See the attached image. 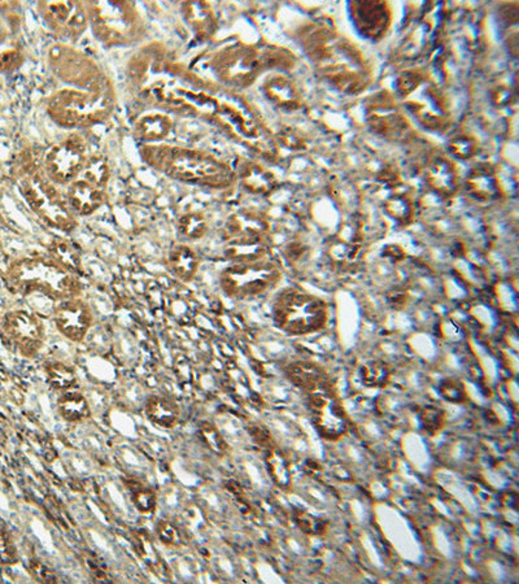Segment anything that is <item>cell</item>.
Instances as JSON below:
<instances>
[{"mask_svg":"<svg viewBox=\"0 0 519 584\" xmlns=\"http://www.w3.org/2000/svg\"><path fill=\"white\" fill-rule=\"evenodd\" d=\"M305 54L319 76L339 91L360 94L371 82V69L362 52L334 29L308 26L302 33Z\"/></svg>","mask_w":519,"mask_h":584,"instance_id":"obj_1","label":"cell"},{"mask_svg":"<svg viewBox=\"0 0 519 584\" xmlns=\"http://www.w3.org/2000/svg\"><path fill=\"white\" fill-rule=\"evenodd\" d=\"M143 160L166 177L206 189L233 186L235 170L225 161L199 150L172 146H144Z\"/></svg>","mask_w":519,"mask_h":584,"instance_id":"obj_2","label":"cell"},{"mask_svg":"<svg viewBox=\"0 0 519 584\" xmlns=\"http://www.w3.org/2000/svg\"><path fill=\"white\" fill-rule=\"evenodd\" d=\"M8 282L22 295L40 294L56 300L80 296L82 285L76 274L66 271L51 257H26L14 262Z\"/></svg>","mask_w":519,"mask_h":584,"instance_id":"obj_3","label":"cell"},{"mask_svg":"<svg viewBox=\"0 0 519 584\" xmlns=\"http://www.w3.org/2000/svg\"><path fill=\"white\" fill-rule=\"evenodd\" d=\"M295 57L278 48L260 50L253 46L238 45L226 48L213 62L217 76L229 85L246 88L252 85L265 69H290Z\"/></svg>","mask_w":519,"mask_h":584,"instance_id":"obj_4","label":"cell"},{"mask_svg":"<svg viewBox=\"0 0 519 584\" xmlns=\"http://www.w3.org/2000/svg\"><path fill=\"white\" fill-rule=\"evenodd\" d=\"M273 321L279 331L294 337L316 334L328 326V306L316 295L285 288L274 300Z\"/></svg>","mask_w":519,"mask_h":584,"instance_id":"obj_5","label":"cell"},{"mask_svg":"<svg viewBox=\"0 0 519 584\" xmlns=\"http://www.w3.org/2000/svg\"><path fill=\"white\" fill-rule=\"evenodd\" d=\"M112 104L108 86L90 90L65 89L51 98L47 111L59 125L90 126L108 117Z\"/></svg>","mask_w":519,"mask_h":584,"instance_id":"obj_6","label":"cell"},{"mask_svg":"<svg viewBox=\"0 0 519 584\" xmlns=\"http://www.w3.org/2000/svg\"><path fill=\"white\" fill-rule=\"evenodd\" d=\"M21 191L33 212L46 225L63 233H72L76 229V215L72 212L57 185L43 170L37 167L29 169L21 179Z\"/></svg>","mask_w":519,"mask_h":584,"instance_id":"obj_7","label":"cell"},{"mask_svg":"<svg viewBox=\"0 0 519 584\" xmlns=\"http://www.w3.org/2000/svg\"><path fill=\"white\" fill-rule=\"evenodd\" d=\"M269 229L268 219L258 212L243 210L234 213L224 228L225 253L234 262L264 259Z\"/></svg>","mask_w":519,"mask_h":584,"instance_id":"obj_8","label":"cell"},{"mask_svg":"<svg viewBox=\"0 0 519 584\" xmlns=\"http://www.w3.org/2000/svg\"><path fill=\"white\" fill-rule=\"evenodd\" d=\"M95 36L108 45H128L140 33V19L128 2H95L89 5Z\"/></svg>","mask_w":519,"mask_h":584,"instance_id":"obj_9","label":"cell"},{"mask_svg":"<svg viewBox=\"0 0 519 584\" xmlns=\"http://www.w3.org/2000/svg\"><path fill=\"white\" fill-rule=\"evenodd\" d=\"M281 279V271L264 259L234 262L220 274L222 291L233 299H250L272 290Z\"/></svg>","mask_w":519,"mask_h":584,"instance_id":"obj_10","label":"cell"},{"mask_svg":"<svg viewBox=\"0 0 519 584\" xmlns=\"http://www.w3.org/2000/svg\"><path fill=\"white\" fill-rule=\"evenodd\" d=\"M305 395L314 429L322 439L337 442L350 430V417L334 389L333 381Z\"/></svg>","mask_w":519,"mask_h":584,"instance_id":"obj_11","label":"cell"},{"mask_svg":"<svg viewBox=\"0 0 519 584\" xmlns=\"http://www.w3.org/2000/svg\"><path fill=\"white\" fill-rule=\"evenodd\" d=\"M88 159L85 142L73 135L48 150L43 172L55 185H69L78 177Z\"/></svg>","mask_w":519,"mask_h":584,"instance_id":"obj_12","label":"cell"},{"mask_svg":"<svg viewBox=\"0 0 519 584\" xmlns=\"http://www.w3.org/2000/svg\"><path fill=\"white\" fill-rule=\"evenodd\" d=\"M2 328L11 343L24 357H36L45 344V323L31 312L24 309L8 312L3 318Z\"/></svg>","mask_w":519,"mask_h":584,"instance_id":"obj_13","label":"cell"},{"mask_svg":"<svg viewBox=\"0 0 519 584\" xmlns=\"http://www.w3.org/2000/svg\"><path fill=\"white\" fill-rule=\"evenodd\" d=\"M366 123L376 134L392 141L411 137L412 127L399 107L387 95H378L366 104Z\"/></svg>","mask_w":519,"mask_h":584,"instance_id":"obj_14","label":"cell"},{"mask_svg":"<svg viewBox=\"0 0 519 584\" xmlns=\"http://www.w3.org/2000/svg\"><path fill=\"white\" fill-rule=\"evenodd\" d=\"M95 323L94 312L82 297L76 296L57 303L54 325L69 342L82 343Z\"/></svg>","mask_w":519,"mask_h":584,"instance_id":"obj_15","label":"cell"},{"mask_svg":"<svg viewBox=\"0 0 519 584\" xmlns=\"http://www.w3.org/2000/svg\"><path fill=\"white\" fill-rule=\"evenodd\" d=\"M45 21L63 37H78L86 30L89 14L78 2H45L40 4Z\"/></svg>","mask_w":519,"mask_h":584,"instance_id":"obj_16","label":"cell"},{"mask_svg":"<svg viewBox=\"0 0 519 584\" xmlns=\"http://www.w3.org/2000/svg\"><path fill=\"white\" fill-rule=\"evenodd\" d=\"M420 90V95L411 94L404 98L405 106L423 126L434 132H443L448 127L449 116L439 92L432 85L426 86V80Z\"/></svg>","mask_w":519,"mask_h":584,"instance_id":"obj_17","label":"cell"},{"mask_svg":"<svg viewBox=\"0 0 519 584\" xmlns=\"http://www.w3.org/2000/svg\"><path fill=\"white\" fill-rule=\"evenodd\" d=\"M352 21L365 39L379 40L391 25V8L386 2H353L350 4Z\"/></svg>","mask_w":519,"mask_h":584,"instance_id":"obj_18","label":"cell"},{"mask_svg":"<svg viewBox=\"0 0 519 584\" xmlns=\"http://www.w3.org/2000/svg\"><path fill=\"white\" fill-rule=\"evenodd\" d=\"M467 195L481 203H491L503 196L498 172L489 163H480L472 167L465 179Z\"/></svg>","mask_w":519,"mask_h":584,"instance_id":"obj_19","label":"cell"},{"mask_svg":"<svg viewBox=\"0 0 519 584\" xmlns=\"http://www.w3.org/2000/svg\"><path fill=\"white\" fill-rule=\"evenodd\" d=\"M426 186L441 199L454 198L460 187V179L454 163L444 156L429 161L423 173Z\"/></svg>","mask_w":519,"mask_h":584,"instance_id":"obj_20","label":"cell"},{"mask_svg":"<svg viewBox=\"0 0 519 584\" xmlns=\"http://www.w3.org/2000/svg\"><path fill=\"white\" fill-rule=\"evenodd\" d=\"M65 199L74 215L90 216L106 202V189L77 177L68 185Z\"/></svg>","mask_w":519,"mask_h":584,"instance_id":"obj_21","label":"cell"},{"mask_svg":"<svg viewBox=\"0 0 519 584\" xmlns=\"http://www.w3.org/2000/svg\"><path fill=\"white\" fill-rule=\"evenodd\" d=\"M362 250L363 238L360 228L354 222H348L331 242L328 254L336 264L350 267L360 259Z\"/></svg>","mask_w":519,"mask_h":584,"instance_id":"obj_22","label":"cell"},{"mask_svg":"<svg viewBox=\"0 0 519 584\" xmlns=\"http://www.w3.org/2000/svg\"><path fill=\"white\" fill-rule=\"evenodd\" d=\"M262 90L270 102L285 111H298L302 107V92L298 86L284 74H274L268 78Z\"/></svg>","mask_w":519,"mask_h":584,"instance_id":"obj_23","label":"cell"},{"mask_svg":"<svg viewBox=\"0 0 519 584\" xmlns=\"http://www.w3.org/2000/svg\"><path fill=\"white\" fill-rule=\"evenodd\" d=\"M144 415L158 429L172 430L181 418V408L170 396L149 395L144 403Z\"/></svg>","mask_w":519,"mask_h":584,"instance_id":"obj_24","label":"cell"},{"mask_svg":"<svg viewBox=\"0 0 519 584\" xmlns=\"http://www.w3.org/2000/svg\"><path fill=\"white\" fill-rule=\"evenodd\" d=\"M166 267L174 279L181 282H191L198 274L200 260L194 248L184 243H177L169 250Z\"/></svg>","mask_w":519,"mask_h":584,"instance_id":"obj_25","label":"cell"},{"mask_svg":"<svg viewBox=\"0 0 519 584\" xmlns=\"http://www.w3.org/2000/svg\"><path fill=\"white\" fill-rule=\"evenodd\" d=\"M285 377L287 380L302 390L304 394L324 386V384L331 382L328 373L325 372L321 366L317 364L311 363V361H295L291 363L285 369Z\"/></svg>","mask_w":519,"mask_h":584,"instance_id":"obj_26","label":"cell"},{"mask_svg":"<svg viewBox=\"0 0 519 584\" xmlns=\"http://www.w3.org/2000/svg\"><path fill=\"white\" fill-rule=\"evenodd\" d=\"M57 413L68 424H82L91 418V408L88 399L77 390L60 392L57 398Z\"/></svg>","mask_w":519,"mask_h":584,"instance_id":"obj_27","label":"cell"},{"mask_svg":"<svg viewBox=\"0 0 519 584\" xmlns=\"http://www.w3.org/2000/svg\"><path fill=\"white\" fill-rule=\"evenodd\" d=\"M238 177L246 190L256 195H268L277 187V179L273 173L256 163H244L236 175V178Z\"/></svg>","mask_w":519,"mask_h":584,"instance_id":"obj_28","label":"cell"},{"mask_svg":"<svg viewBox=\"0 0 519 584\" xmlns=\"http://www.w3.org/2000/svg\"><path fill=\"white\" fill-rule=\"evenodd\" d=\"M123 485H125L132 505L140 514L149 516L154 513L156 505H157V496H156L154 488L135 478L123 479Z\"/></svg>","mask_w":519,"mask_h":584,"instance_id":"obj_29","label":"cell"},{"mask_svg":"<svg viewBox=\"0 0 519 584\" xmlns=\"http://www.w3.org/2000/svg\"><path fill=\"white\" fill-rule=\"evenodd\" d=\"M184 14L198 36L207 39L216 30V19L209 5L203 2L184 4Z\"/></svg>","mask_w":519,"mask_h":584,"instance_id":"obj_30","label":"cell"},{"mask_svg":"<svg viewBox=\"0 0 519 584\" xmlns=\"http://www.w3.org/2000/svg\"><path fill=\"white\" fill-rule=\"evenodd\" d=\"M46 381L52 390L65 392L76 387L78 378L76 372L63 361H48L45 364Z\"/></svg>","mask_w":519,"mask_h":584,"instance_id":"obj_31","label":"cell"},{"mask_svg":"<svg viewBox=\"0 0 519 584\" xmlns=\"http://www.w3.org/2000/svg\"><path fill=\"white\" fill-rule=\"evenodd\" d=\"M50 257L71 273H82V259L80 250L68 239H55L50 245Z\"/></svg>","mask_w":519,"mask_h":584,"instance_id":"obj_32","label":"cell"},{"mask_svg":"<svg viewBox=\"0 0 519 584\" xmlns=\"http://www.w3.org/2000/svg\"><path fill=\"white\" fill-rule=\"evenodd\" d=\"M135 129L140 140L154 143L166 138L172 130V121L164 115H147L138 121Z\"/></svg>","mask_w":519,"mask_h":584,"instance_id":"obj_33","label":"cell"},{"mask_svg":"<svg viewBox=\"0 0 519 584\" xmlns=\"http://www.w3.org/2000/svg\"><path fill=\"white\" fill-rule=\"evenodd\" d=\"M385 212L400 225H409L414 219V204L408 195L394 193L383 203Z\"/></svg>","mask_w":519,"mask_h":584,"instance_id":"obj_34","label":"cell"},{"mask_svg":"<svg viewBox=\"0 0 519 584\" xmlns=\"http://www.w3.org/2000/svg\"><path fill=\"white\" fill-rule=\"evenodd\" d=\"M109 177H111V167H109L103 156L89 158L80 175H78V178L85 179V181L103 187V189H106Z\"/></svg>","mask_w":519,"mask_h":584,"instance_id":"obj_35","label":"cell"},{"mask_svg":"<svg viewBox=\"0 0 519 584\" xmlns=\"http://www.w3.org/2000/svg\"><path fill=\"white\" fill-rule=\"evenodd\" d=\"M178 229L184 239L189 241H199L203 238L208 231V221L206 216L200 212L186 213L178 222Z\"/></svg>","mask_w":519,"mask_h":584,"instance_id":"obj_36","label":"cell"},{"mask_svg":"<svg viewBox=\"0 0 519 584\" xmlns=\"http://www.w3.org/2000/svg\"><path fill=\"white\" fill-rule=\"evenodd\" d=\"M362 380L366 387L383 389L391 381V372L383 361H369L362 366Z\"/></svg>","mask_w":519,"mask_h":584,"instance_id":"obj_37","label":"cell"},{"mask_svg":"<svg viewBox=\"0 0 519 584\" xmlns=\"http://www.w3.org/2000/svg\"><path fill=\"white\" fill-rule=\"evenodd\" d=\"M199 436H200L203 443L216 455H225L226 453V442L222 438L221 433L218 432L216 425L210 424V422H201L199 425Z\"/></svg>","mask_w":519,"mask_h":584,"instance_id":"obj_38","label":"cell"},{"mask_svg":"<svg viewBox=\"0 0 519 584\" xmlns=\"http://www.w3.org/2000/svg\"><path fill=\"white\" fill-rule=\"evenodd\" d=\"M294 520L299 528H302V533L311 535V537H321L328 528V522L326 520L304 511H296L294 513Z\"/></svg>","mask_w":519,"mask_h":584,"instance_id":"obj_39","label":"cell"},{"mask_svg":"<svg viewBox=\"0 0 519 584\" xmlns=\"http://www.w3.org/2000/svg\"><path fill=\"white\" fill-rule=\"evenodd\" d=\"M448 151L460 160H470L478 152V142L472 135H455L448 142Z\"/></svg>","mask_w":519,"mask_h":584,"instance_id":"obj_40","label":"cell"},{"mask_svg":"<svg viewBox=\"0 0 519 584\" xmlns=\"http://www.w3.org/2000/svg\"><path fill=\"white\" fill-rule=\"evenodd\" d=\"M420 424L430 435H435L443 430L446 425V413L440 408L428 406L420 412Z\"/></svg>","mask_w":519,"mask_h":584,"instance_id":"obj_41","label":"cell"},{"mask_svg":"<svg viewBox=\"0 0 519 584\" xmlns=\"http://www.w3.org/2000/svg\"><path fill=\"white\" fill-rule=\"evenodd\" d=\"M19 62V52L11 43V36L3 22H0V66L13 68Z\"/></svg>","mask_w":519,"mask_h":584,"instance_id":"obj_42","label":"cell"},{"mask_svg":"<svg viewBox=\"0 0 519 584\" xmlns=\"http://www.w3.org/2000/svg\"><path fill=\"white\" fill-rule=\"evenodd\" d=\"M439 392L444 400L449 401L454 404L465 403L467 394L465 386L463 382L448 378L444 380L439 384Z\"/></svg>","mask_w":519,"mask_h":584,"instance_id":"obj_43","label":"cell"},{"mask_svg":"<svg viewBox=\"0 0 519 584\" xmlns=\"http://www.w3.org/2000/svg\"><path fill=\"white\" fill-rule=\"evenodd\" d=\"M156 537L164 545L177 548L182 545V534L180 528L174 523L161 520L155 528Z\"/></svg>","mask_w":519,"mask_h":584,"instance_id":"obj_44","label":"cell"},{"mask_svg":"<svg viewBox=\"0 0 519 584\" xmlns=\"http://www.w3.org/2000/svg\"><path fill=\"white\" fill-rule=\"evenodd\" d=\"M491 98L496 106L507 107L515 102V95L512 89L506 88V86H498L492 90Z\"/></svg>","mask_w":519,"mask_h":584,"instance_id":"obj_45","label":"cell"},{"mask_svg":"<svg viewBox=\"0 0 519 584\" xmlns=\"http://www.w3.org/2000/svg\"><path fill=\"white\" fill-rule=\"evenodd\" d=\"M31 571L36 575L37 580L40 582H56L57 578L55 577L54 572L47 568V566L43 565L39 561H31Z\"/></svg>","mask_w":519,"mask_h":584,"instance_id":"obj_46","label":"cell"},{"mask_svg":"<svg viewBox=\"0 0 519 584\" xmlns=\"http://www.w3.org/2000/svg\"><path fill=\"white\" fill-rule=\"evenodd\" d=\"M281 140L282 143H284L287 149L302 150L305 147L304 142H302V138H299L298 135L294 134V133H284Z\"/></svg>","mask_w":519,"mask_h":584,"instance_id":"obj_47","label":"cell"},{"mask_svg":"<svg viewBox=\"0 0 519 584\" xmlns=\"http://www.w3.org/2000/svg\"><path fill=\"white\" fill-rule=\"evenodd\" d=\"M406 294L403 291L392 292L388 296L389 305L395 309H403L406 305Z\"/></svg>","mask_w":519,"mask_h":584,"instance_id":"obj_48","label":"cell"},{"mask_svg":"<svg viewBox=\"0 0 519 584\" xmlns=\"http://www.w3.org/2000/svg\"><path fill=\"white\" fill-rule=\"evenodd\" d=\"M85 563L89 566V571H90L92 574L98 575L99 580H103V578L106 577V571H104V569L100 566L99 560L89 556L88 559L85 560Z\"/></svg>","mask_w":519,"mask_h":584,"instance_id":"obj_49","label":"cell"}]
</instances>
